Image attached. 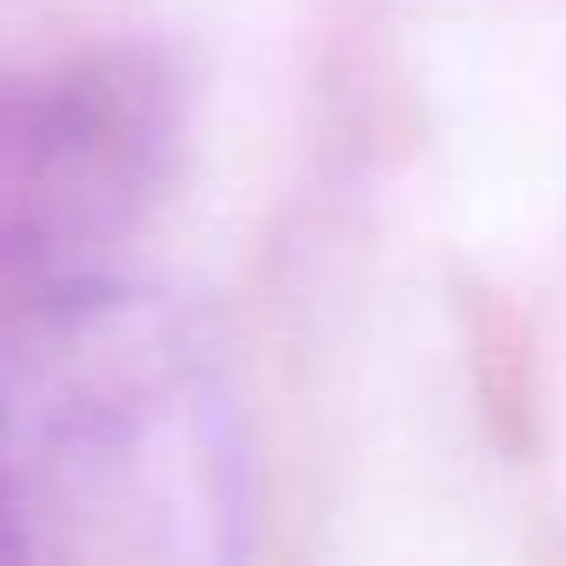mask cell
Listing matches in <instances>:
<instances>
[{"mask_svg":"<svg viewBox=\"0 0 566 566\" xmlns=\"http://www.w3.org/2000/svg\"><path fill=\"white\" fill-rule=\"evenodd\" d=\"M240 420L174 307L67 280L0 321V546L193 566L240 553Z\"/></svg>","mask_w":566,"mask_h":566,"instance_id":"1","label":"cell"},{"mask_svg":"<svg viewBox=\"0 0 566 566\" xmlns=\"http://www.w3.org/2000/svg\"><path fill=\"white\" fill-rule=\"evenodd\" d=\"M167 94L140 67H67L0 87V280L67 273L160 180Z\"/></svg>","mask_w":566,"mask_h":566,"instance_id":"2","label":"cell"}]
</instances>
